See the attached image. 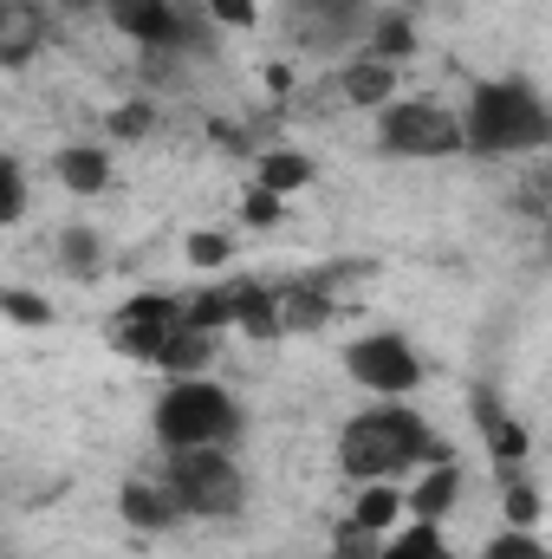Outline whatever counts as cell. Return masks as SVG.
Masks as SVG:
<instances>
[{"mask_svg":"<svg viewBox=\"0 0 552 559\" xmlns=\"http://www.w3.org/2000/svg\"><path fill=\"white\" fill-rule=\"evenodd\" d=\"M377 0H279V39L299 59H351L364 52Z\"/></svg>","mask_w":552,"mask_h":559,"instance_id":"7","label":"cell"},{"mask_svg":"<svg viewBox=\"0 0 552 559\" xmlns=\"http://www.w3.org/2000/svg\"><path fill=\"white\" fill-rule=\"evenodd\" d=\"M46 176L65 189V195H79V202H92V195H105L111 182H118V156H111V138H79V143H59L52 156H46Z\"/></svg>","mask_w":552,"mask_h":559,"instance_id":"9","label":"cell"},{"mask_svg":"<svg viewBox=\"0 0 552 559\" xmlns=\"http://www.w3.org/2000/svg\"><path fill=\"white\" fill-rule=\"evenodd\" d=\"M371 559H461V554L448 547V534H442L435 521H404Z\"/></svg>","mask_w":552,"mask_h":559,"instance_id":"21","label":"cell"},{"mask_svg":"<svg viewBox=\"0 0 552 559\" xmlns=\"http://www.w3.org/2000/svg\"><path fill=\"white\" fill-rule=\"evenodd\" d=\"M149 124H156V105H149V98H131V105H118V111L105 118V138L137 143V138H149Z\"/></svg>","mask_w":552,"mask_h":559,"instance_id":"25","label":"cell"},{"mask_svg":"<svg viewBox=\"0 0 552 559\" xmlns=\"http://www.w3.org/2000/svg\"><path fill=\"white\" fill-rule=\"evenodd\" d=\"M345 378L364 391V397H416L429 384V358L416 352L410 332L397 325H377V332H358L345 352H338Z\"/></svg>","mask_w":552,"mask_h":559,"instance_id":"8","label":"cell"},{"mask_svg":"<svg viewBox=\"0 0 552 559\" xmlns=\"http://www.w3.org/2000/svg\"><path fill=\"white\" fill-rule=\"evenodd\" d=\"M20 222H26V163L0 156V228H20Z\"/></svg>","mask_w":552,"mask_h":559,"instance_id":"24","label":"cell"},{"mask_svg":"<svg viewBox=\"0 0 552 559\" xmlns=\"http://www.w3.org/2000/svg\"><path fill=\"white\" fill-rule=\"evenodd\" d=\"M241 215H248V222H279V195H267V189L254 182V189H248V209H241Z\"/></svg>","mask_w":552,"mask_h":559,"instance_id":"30","label":"cell"},{"mask_svg":"<svg viewBox=\"0 0 552 559\" xmlns=\"http://www.w3.org/2000/svg\"><path fill=\"white\" fill-rule=\"evenodd\" d=\"M202 7L221 33H254L261 26V0H202Z\"/></svg>","mask_w":552,"mask_h":559,"instance_id":"29","label":"cell"},{"mask_svg":"<svg viewBox=\"0 0 552 559\" xmlns=\"http://www.w3.org/2000/svg\"><path fill=\"white\" fill-rule=\"evenodd\" d=\"M0 7H39V0H0Z\"/></svg>","mask_w":552,"mask_h":559,"instance_id":"33","label":"cell"},{"mask_svg":"<svg viewBox=\"0 0 552 559\" xmlns=\"http://www.w3.org/2000/svg\"><path fill=\"white\" fill-rule=\"evenodd\" d=\"M448 436L435 429L429 411H416V397H364L351 417L338 423L332 462L351 488L364 481H410L422 468L448 462Z\"/></svg>","mask_w":552,"mask_h":559,"instance_id":"1","label":"cell"},{"mask_svg":"<svg viewBox=\"0 0 552 559\" xmlns=\"http://www.w3.org/2000/svg\"><path fill=\"white\" fill-rule=\"evenodd\" d=\"M475 559H552V547L540 540V527H507V521H501V534H494Z\"/></svg>","mask_w":552,"mask_h":559,"instance_id":"23","label":"cell"},{"mask_svg":"<svg viewBox=\"0 0 552 559\" xmlns=\"http://www.w3.org/2000/svg\"><path fill=\"white\" fill-rule=\"evenodd\" d=\"M475 423H481V436H488V455L501 462V468H514V462H527V423H514L494 397H475Z\"/></svg>","mask_w":552,"mask_h":559,"instance_id":"20","label":"cell"},{"mask_svg":"<svg viewBox=\"0 0 552 559\" xmlns=\"http://www.w3.org/2000/svg\"><path fill=\"white\" fill-rule=\"evenodd\" d=\"M0 312L13 325H52V299H33L26 286H0Z\"/></svg>","mask_w":552,"mask_h":559,"instance_id":"26","label":"cell"},{"mask_svg":"<svg viewBox=\"0 0 552 559\" xmlns=\"http://www.w3.org/2000/svg\"><path fill=\"white\" fill-rule=\"evenodd\" d=\"M416 46H422V33H416L410 13H404V7H377V20H371V39H364V59L404 66V59H416Z\"/></svg>","mask_w":552,"mask_h":559,"instance_id":"18","label":"cell"},{"mask_svg":"<svg viewBox=\"0 0 552 559\" xmlns=\"http://www.w3.org/2000/svg\"><path fill=\"white\" fill-rule=\"evenodd\" d=\"M371 143L391 163H455V156H468L461 111L429 98V92H404L397 105H384L371 118Z\"/></svg>","mask_w":552,"mask_h":559,"instance_id":"5","label":"cell"},{"mask_svg":"<svg viewBox=\"0 0 552 559\" xmlns=\"http://www.w3.org/2000/svg\"><path fill=\"white\" fill-rule=\"evenodd\" d=\"M461 131H468V156L481 163L552 156V98L520 72H488L461 98Z\"/></svg>","mask_w":552,"mask_h":559,"instance_id":"2","label":"cell"},{"mask_svg":"<svg viewBox=\"0 0 552 559\" xmlns=\"http://www.w3.org/2000/svg\"><path fill=\"white\" fill-rule=\"evenodd\" d=\"M156 449H241L248 436V404L208 371V378H163L156 411H149Z\"/></svg>","mask_w":552,"mask_h":559,"instance_id":"3","label":"cell"},{"mask_svg":"<svg viewBox=\"0 0 552 559\" xmlns=\"http://www.w3.org/2000/svg\"><path fill=\"white\" fill-rule=\"evenodd\" d=\"M540 514H547V501H540L533 475L501 468V521H507V527H540Z\"/></svg>","mask_w":552,"mask_h":559,"instance_id":"22","label":"cell"},{"mask_svg":"<svg viewBox=\"0 0 552 559\" xmlns=\"http://www.w3.org/2000/svg\"><path fill=\"white\" fill-rule=\"evenodd\" d=\"M221 338H228V332H208V325H189V319H182V325L163 332L149 371H156V378H208L215 358H221Z\"/></svg>","mask_w":552,"mask_h":559,"instance_id":"11","label":"cell"},{"mask_svg":"<svg viewBox=\"0 0 552 559\" xmlns=\"http://www.w3.org/2000/svg\"><path fill=\"white\" fill-rule=\"evenodd\" d=\"M52 267L65 280H105V267H111L105 228H92V222H59V228H52Z\"/></svg>","mask_w":552,"mask_h":559,"instance_id":"13","label":"cell"},{"mask_svg":"<svg viewBox=\"0 0 552 559\" xmlns=\"http://www.w3.org/2000/svg\"><path fill=\"white\" fill-rule=\"evenodd\" d=\"M540 195H547V209H552V156H547V169H540Z\"/></svg>","mask_w":552,"mask_h":559,"instance_id":"32","label":"cell"},{"mask_svg":"<svg viewBox=\"0 0 552 559\" xmlns=\"http://www.w3.org/2000/svg\"><path fill=\"white\" fill-rule=\"evenodd\" d=\"M312 176H319V163L305 156V150H261V163H254V182L267 189V195H299V189H312Z\"/></svg>","mask_w":552,"mask_h":559,"instance_id":"19","label":"cell"},{"mask_svg":"<svg viewBox=\"0 0 552 559\" xmlns=\"http://www.w3.org/2000/svg\"><path fill=\"white\" fill-rule=\"evenodd\" d=\"M461 462L448 455V462H435V468H422L416 475V488H404L410 495V521H435V527H448V514L461 508Z\"/></svg>","mask_w":552,"mask_h":559,"instance_id":"14","label":"cell"},{"mask_svg":"<svg viewBox=\"0 0 552 559\" xmlns=\"http://www.w3.org/2000/svg\"><path fill=\"white\" fill-rule=\"evenodd\" d=\"M279 319H286V338H292V332H325V325H332V293H325V280H279Z\"/></svg>","mask_w":552,"mask_h":559,"instance_id":"16","label":"cell"},{"mask_svg":"<svg viewBox=\"0 0 552 559\" xmlns=\"http://www.w3.org/2000/svg\"><path fill=\"white\" fill-rule=\"evenodd\" d=\"M59 13H105V0H52Z\"/></svg>","mask_w":552,"mask_h":559,"instance_id":"31","label":"cell"},{"mask_svg":"<svg viewBox=\"0 0 552 559\" xmlns=\"http://www.w3.org/2000/svg\"><path fill=\"white\" fill-rule=\"evenodd\" d=\"M182 254H189V267L215 274V267H228V261H235V241H228V235H189V241H182Z\"/></svg>","mask_w":552,"mask_h":559,"instance_id":"27","label":"cell"},{"mask_svg":"<svg viewBox=\"0 0 552 559\" xmlns=\"http://www.w3.org/2000/svg\"><path fill=\"white\" fill-rule=\"evenodd\" d=\"M235 332H248V338H286L279 286H267V280H235Z\"/></svg>","mask_w":552,"mask_h":559,"instance_id":"15","label":"cell"},{"mask_svg":"<svg viewBox=\"0 0 552 559\" xmlns=\"http://www.w3.org/2000/svg\"><path fill=\"white\" fill-rule=\"evenodd\" d=\"M111 508H118V521L131 534H169V527H182V508H176V495H169L163 475H124L118 495H111Z\"/></svg>","mask_w":552,"mask_h":559,"instance_id":"10","label":"cell"},{"mask_svg":"<svg viewBox=\"0 0 552 559\" xmlns=\"http://www.w3.org/2000/svg\"><path fill=\"white\" fill-rule=\"evenodd\" d=\"M351 521L371 527V534H397V527L410 521V495H404L397 481H364V488L351 495Z\"/></svg>","mask_w":552,"mask_h":559,"instance_id":"17","label":"cell"},{"mask_svg":"<svg viewBox=\"0 0 552 559\" xmlns=\"http://www.w3.org/2000/svg\"><path fill=\"white\" fill-rule=\"evenodd\" d=\"M105 20L149 59H202L221 39L202 0H105Z\"/></svg>","mask_w":552,"mask_h":559,"instance_id":"6","label":"cell"},{"mask_svg":"<svg viewBox=\"0 0 552 559\" xmlns=\"http://www.w3.org/2000/svg\"><path fill=\"white\" fill-rule=\"evenodd\" d=\"M338 98L351 105V111H384V105H397L404 98V66H384V59H364V52H351L345 66H338Z\"/></svg>","mask_w":552,"mask_h":559,"instance_id":"12","label":"cell"},{"mask_svg":"<svg viewBox=\"0 0 552 559\" xmlns=\"http://www.w3.org/2000/svg\"><path fill=\"white\" fill-rule=\"evenodd\" d=\"M182 508V521H241L248 514V468H241V449H169L163 468H156Z\"/></svg>","mask_w":552,"mask_h":559,"instance_id":"4","label":"cell"},{"mask_svg":"<svg viewBox=\"0 0 552 559\" xmlns=\"http://www.w3.org/2000/svg\"><path fill=\"white\" fill-rule=\"evenodd\" d=\"M7 559H20V554H7Z\"/></svg>","mask_w":552,"mask_h":559,"instance_id":"34","label":"cell"},{"mask_svg":"<svg viewBox=\"0 0 552 559\" xmlns=\"http://www.w3.org/2000/svg\"><path fill=\"white\" fill-rule=\"evenodd\" d=\"M332 540H338V547H332V559H371V554H377V547H384V540H391V534H371V527H358V521L345 514Z\"/></svg>","mask_w":552,"mask_h":559,"instance_id":"28","label":"cell"}]
</instances>
